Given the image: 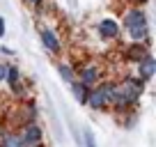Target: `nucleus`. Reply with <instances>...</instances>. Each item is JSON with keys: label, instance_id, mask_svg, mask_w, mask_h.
Here are the masks:
<instances>
[{"label": "nucleus", "instance_id": "nucleus-10", "mask_svg": "<svg viewBox=\"0 0 156 147\" xmlns=\"http://www.w3.org/2000/svg\"><path fill=\"white\" fill-rule=\"evenodd\" d=\"M19 122L21 124H32L37 122V106L32 101H23L19 108Z\"/></svg>", "mask_w": 156, "mask_h": 147}, {"label": "nucleus", "instance_id": "nucleus-7", "mask_svg": "<svg viewBox=\"0 0 156 147\" xmlns=\"http://www.w3.org/2000/svg\"><path fill=\"white\" fill-rule=\"evenodd\" d=\"M97 30H99V34H101V39H108V41L119 37V23H117L115 19H101L99 25H97Z\"/></svg>", "mask_w": 156, "mask_h": 147}, {"label": "nucleus", "instance_id": "nucleus-8", "mask_svg": "<svg viewBox=\"0 0 156 147\" xmlns=\"http://www.w3.org/2000/svg\"><path fill=\"white\" fill-rule=\"evenodd\" d=\"M154 74H156V60H154V55L149 53L138 62V78H142L147 83V81L154 78Z\"/></svg>", "mask_w": 156, "mask_h": 147}, {"label": "nucleus", "instance_id": "nucleus-13", "mask_svg": "<svg viewBox=\"0 0 156 147\" xmlns=\"http://www.w3.org/2000/svg\"><path fill=\"white\" fill-rule=\"evenodd\" d=\"M58 74H60V78H62L64 83H69V85L76 81V69H73L71 64H67V62H60L58 64Z\"/></svg>", "mask_w": 156, "mask_h": 147}, {"label": "nucleus", "instance_id": "nucleus-3", "mask_svg": "<svg viewBox=\"0 0 156 147\" xmlns=\"http://www.w3.org/2000/svg\"><path fill=\"white\" fill-rule=\"evenodd\" d=\"M112 90H115V81H101L97 88L90 90L85 106H90L92 110H106L112 101Z\"/></svg>", "mask_w": 156, "mask_h": 147}, {"label": "nucleus", "instance_id": "nucleus-1", "mask_svg": "<svg viewBox=\"0 0 156 147\" xmlns=\"http://www.w3.org/2000/svg\"><path fill=\"white\" fill-rule=\"evenodd\" d=\"M142 92H145V81L138 78L136 74H129L119 83H115L110 106H115L117 110H129V108H133L140 101Z\"/></svg>", "mask_w": 156, "mask_h": 147}, {"label": "nucleus", "instance_id": "nucleus-17", "mask_svg": "<svg viewBox=\"0 0 156 147\" xmlns=\"http://www.w3.org/2000/svg\"><path fill=\"white\" fill-rule=\"evenodd\" d=\"M25 5H30V7H41L44 5V0H23Z\"/></svg>", "mask_w": 156, "mask_h": 147}, {"label": "nucleus", "instance_id": "nucleus-20", "mask_svg": "<svg viewBox=\"0 0 156 147\" xmlns=\"http://www.w3.org/2000/svg\"><path fill=\"white\" fill-rule=\"evenodd\" d=\"M129 2H133V5H138V2H147V0H129Z\"/></svg>", "mask_w": 156, "mask_h": 147}, {"label": "nucleus", "instance_id": "nucleus-11", "mask_svg": "<svg viewBox=\"0 0 156 147\" xmlns=\"http://www.w3.org/2000/svg\"><path fill=\"white\" fill-rule=\"evenodd\" d=\"M0 147H25V145H23V140H21L19 131L5 129V131H0Z\"/></svg>", "mask_w": 156, "mask_h": 147}, {"label": "nucleus", "instance_id": "nucleus-16", "mask_svg": "<svg viewBox=\"0 0 156 147\" xmlns=\"http://www.w3.org/2000/svg\"><path fill=\"white\" fill-rule=\"evenodd\" d=\"M5 74H7V64L0 62V83H5Z\"/></svg>", "mask_w": 156, "mask_h": 147}, {"label": "nucleus", "instance_id": "nucleus-19", "mask_svg": "<svg viewBox=\"0 0 156 147\" xmlns=\"http://www.w3.org/2000/svg\"><path fill=\"white\" fill-rule=\"evenodd\" d=\"M0 37H5V19L0 16Z\"/></svg>", "mask_w": 156, "mask_h": 147}, {"label": "nucleus", "instance_id": "nucleus-14", "mask_svg": "<svg viewBox=\"0 0 156 147\" xmlns=\"http://www.w3.org/2000/svg\"><path fill=\"white\" fill-rule=\"evenodd\" d=\"M5 83H9V88H12V85H16V83H21V71H19V67H14V64H7Z\"/></svg>", "mask_w": 156, "mask_h": 147}, {"label": "nucleus", "instance_id": "nucleus-4", "mask_svg": "<svg viewBox=\"0 0 156 147\" xmlns=\"http://www.w3.org/2000/svg\"><path fill=\"white\" fill-rule=\"evenodd\" d=\"M101 74H103V69H101L99 62H83L76 69V81L80 85L92 90V88H97V85L101 83Z\"/></svg>", "mask_w": 156, "mask_h": 147}, {"label": "nucleus", "instance_id": "nucleus-9", "mask_svg": "<svg viewBox=\"0 0 156 147\" xmlns=\"http://www.w3.org/2000/svg\"><path fill=\"white\" fill-rule=\"evenodd\" d=\"M145 55H149V46L147 44H129L126 51H124V58L129 60V62H140Z\"/></svg>", "mask_w": 156, "mask_h": 147}, {"label": "nucleus", "instance_id": "nucleus-15", "mask_svg": "<svg viewBox=\"0 0 156 147\" xmlns=\"http://www.w3.org/2000/svg\"><path fill=\"white\" fill-rule=\"evenodd\" d=\"M83 147H99L97 136L92 133V129H83Z\"/></svg>", "mask_w": 156, "mask_h": 147}, {"label": "nucleus", "instance_id": "nucleus-2", "mask_svg": "<svg viewBox=\"0 0 156 147\" xmlns=\"http://www.w3.org/2000/svg\"><path fill=\"white\" fill-rule=\"evenodd\" d=\"M122 25L126 30L131 44H147L149 46V21H147V14L142 7H138V5L129 7L122 16Z\"/></svg>", "mask_w": 156, "mask_h": 147}, {"label": "nucleus", "instance_id": "nucleus-18", "mask_svg": "<svg viewBox=\"0 0 156 147\" xmlns=\"http://www.w3.org/2000/svg\"><path fill=\"white\" fill-rule=\"evenodd\" d=\"M0 53H5V55H14V51L7 48V46H0Z\"/></svg>", "mask_w": 156, "mask_h": 147}, {"label": "nucleus", "instance_id": "nucleus-5", "mask_svg": "<svg viewBox=\"0 0 156 147\" xmlns=\"http://www.w3.org/2000/svg\"><path fill=\"white\" fill-rule=\"evenodd\" d=\"M19 136H21V140H23L25 147H39V145H41V140H44V131H41V127H39L37 122L21 124Z\"/></svg>", "mask_w": 156, "mask_h": 147}, {"label": "nucleus", "instance_id": "nucleus-12", "mask_svg": "<svg viewBox=\"0 0 156 147\" xmlns=\"http://www.w3.org/2000/svg\"><path fill=\"white\" fill-rule=\"evenodd\" d=\"M71 92H73V99H76L80 106H85V103H87L90 88H85V85H80L78 81H73V83H71Z\"/></svg>", "mask_w": 156, "mask_h": 147}, {"label": "nucleus", "instance_id": "nucleus-6", "mask_svg": "<svg viewBox=\"0 0 156 147\" xmlns=\"http://www.w3.org/2000/svg\"><path fill=\"white\" fill-rule=\"evenodd\" d=\"M39 37H41V46H44L48 53H53V55L62 53V41H60V37L53 32V30L41 28V30H39Z\"/></svg>", "mask_w": 156, "mask_h": 147}]
</instances>
